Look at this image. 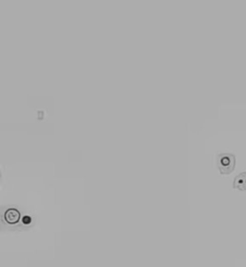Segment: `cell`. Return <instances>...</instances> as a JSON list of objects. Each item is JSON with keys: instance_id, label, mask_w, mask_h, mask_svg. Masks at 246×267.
<instances>
[{"instance_id": "6da1fadb", "label": "cell", "mask_w": 246, "mask_h": 267, "mask_svg": "<svg viewBox=\"0 0 246 267\" xmlns=\"http://www.w3.org/2000/svg\"><path fill=\"white\" fill-rule=\"evenodd\" d=\"M25 213L20 212L18 209L14 208H5V210H2V228L8 226L11 227V230L14 228H25L26 226L29 227L30 219L24 220Z\"/></svg>"}, {"instance_id": "7a4b0ae2", "label": "cell", "mask_w": 246, "mask_h": 267, "mask_svg": "<svg viewBox=\"0 0 246 267\" xmlns=\"http://www.w3.org/2000/svg\"><path fill=\"white\" fill-rule=\"evenodd\" d=\"M217 157V167L221 174H230L236 168V155L233 153H219Z\"/></svg>"}, {"instance_id": "3957f363", "label": "cell", "mask_w": 246, "mask_h": 267, "mask_svg": "<svg viewBox=\"0 0 246 267\" xmlns=\"http://www.w3.org/2000/svg\"><path fill=\"white\" fill-rule=\"evenodd\" d=\"M233 188L241 190V191H245L246 190V171L245 172H241L240 174H238L234 179Z\"/></svg>"}]
</instances>
